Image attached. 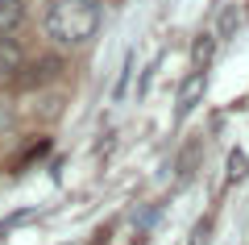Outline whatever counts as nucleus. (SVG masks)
<instances>
[{
  "mask_svg": "<svg viewBox=\"0 0 249 245\" xmlns=\"http://www.w3.org/2000/svg\"><path fill=\"white\" fill-rule=\"evenodd\" d=\"M42 29L58 46H83L100 29V0H50Z\"/></svg>",
  "mask_w": 249,
  "mask_h": 245,
  "instance_id": "f257e3e1",
  "label": "nucleus"
},
{
  "mask_svg": "<svg viewBox=\"0 0 249 245\" xmlns=\"http://www.w3.org/2000/svg\"><path fill=\"white\" fill-rule=\"evenodd\" d=\"M208 92V75L204 71H191V75L183 79V88H178V100H175V121H187V116L199 108V100H204Z\"/></svg>",
  "mask_w": 249,
  "mask_h": 245,
  "instance_id": "f03ea898",
  "label": "nucleus"
},
{
  "mask_svg": "<svg viewBox=\"0 0 249 245\" xmlns=\"http://www.w3.org/2000/svg\"><path fill=\"white\" fill-rule=\"evenodd\" d=\"M58 71H62V58L58 54H46V58H37L29 71H17V88L34 92V88H42V83H50V79H58Z\"/></svg>",
  "mask_w": 249,
  "mask_h": 245,
  "instance_id": "7ed1b4c3",
  "label": "nucleus"
},
{
  "mask_svg": "<svg viewBox=\"0 0 249 245\" xmlns=\"http://www.w3.org/2000/svg\"><path fill=\"white\" fill-rule=\"evenodd\" d=\"M25 67V50H21L17 38H0V79H13Z\"/></svg>",
  "mask_w": 249,
  "mask_h": 245,
  "instance_id": "20e7f679",
  "label": "nucleus"
},
{
  "mask_svg": "<svg viewBox=\"0 0 249 245\" xmlns=\"http://www.w3.org/2000/svg\"><path fill=\"white\" fill-rule=\"evenodd\" d=\"M29 17V4L25 0H0V38L21 29V21Z\"/></svg>",
  "mask_w": 249,
  "mask_h": 245,
  "instance_id": "39448f33",
  "label": "nucleus"
},
{
  "mask_svg": "<svg viewBox=\"0 0 249 245\" xmlns=\"http://www.w3.org/2000/svg\"><path fill=\"white\" fill-rule=\"evenodd\" d=\"M241 29V4H224L220 13H216V42H229V38H237Z\"/></svg>",
  "mask_w": 249,
  "mask_h": 245,
  "instance_id": "423d86ee",
  "label": "nucleus"
},
{
  "mask_svg": "<svg viewBox=\"0 0 249 245\" xmlns=\"http://www.w3.org/2000/svg\"><path fill=\"white\" fill-rule=\"evenodd\" d=\"M212 54H216V38L212 34H199L196 42H191V71H208Z\"/></svg>",
  "mask_w": 249,
  "mask_h": 245,
  "instance_id": "0eeeda50",
  "label": "nucleus"
},
{
  "mask_svg": "<svg viewBox=\"0 0 249 245\" xmlns=\"http://www.w3.org/2000/svg\"><path fill=\"white\" fill-rule=\"evenodd\" d=\"M196 167H199V141H191V146L178 154V179H191Z\"/></svg>",
  "mask_w": 249,
  "mask_h": 245,
  "instance_id": "6e6552de",
  "label": "nucleus"
},
{
  "mask_svg": "<svg viewBox=\"0 0 249 245\" xmlns=\"http://www.w3.org/2000/svg\"><path fill=\"white\" fill-rule=\"evenodd\" d=\"M245 170H249L245 154H241V150H232V154H229V183H241V179H245Z\"/></svg>",
  "mask_w": 249,
  "mask_h": 245,
  "instance_id": "1a4fd4ad",
  "label": "nucleus"
},
{
  "mask_svg": "<svg viewBox=\"0 0 249 245\" xmlns=\"http://www.w3.org/2000/svg\"><path fill=\"white\" fill-rule=\"evenodd\" d=\"M129 71H133V54L124 58V71H121V79H116V88H112V100H116V104H121L124 92H129Z\"/></svg>",
  "mask_w": 249,
  "mask_h": 245,
  "instance_id": "9d476101",
  "label": "nucleus"
},
{
  "mask_svg": "<svg viewBox=\"0 0 249 245\" xmlns=\"http://www.w3.org/2000/svg\"><path fill=\"white\" fill-rule=\"evenodd\" d=\"M154 220H158V208H154V204H145V208L133 212V225H137V228H150Z\"/></svg>",
  "mask_w": 249,
  "mask_h": 245,
  "instance_id": "9b49d317",
  "label": "nucleus"
}]
</instances>
